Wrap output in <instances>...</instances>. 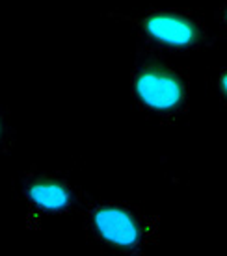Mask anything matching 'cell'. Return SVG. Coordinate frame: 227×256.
Returning a JSON list of instances; mask_svg holds the SVG:
<instances>
[{"mask_svg":"<svg viewBox=\"0 0 227 256\" xmlns=\"http://www.w3.org/2000/svg\"><path fill=\"white\" fill-rule=\"evenodd\" d=\"M190 70L171 54L138 46L130 67V98L147 121L179 122L190 110Z\"/></svg>","mask_w":227,"mask_h":256,"instance_id":"1","label":"cell"},{"mask_svg":"<svg viewBox=\"0 0 227 256\" xmlns=\"http://www.w3.org/2000/svg\"><path fill=\"white\" fill-rule=\"evenodd\" d=\"M80 210L86 240L101 252L142 254L160 238V219L132 202L88 200Z\"/></svg>","mask_w":227,"mask_h":256,"instance_id":"2","label":"cell"},{"mask_svg":"<svg viewBox=\"0 0 227 256\" xmlns=\"http://www.w3.org/2000/svg\"><path fill=\"white\" fill-rule=\"evenodd\" d=\"M132 28L140 45L166 54H188L210 48L216 36L203 17L188 8H149L138 13H112Z\"/></svg>","mask_w":227,"mask_h":256,"instance_id":"3","label":"cell"},{"mask_svg":"<svg viewBox=\"0 0 227 256\" xmlns=\"http://www.w3.org/2000/svg\"><path fill=\"white\" fill-rule=\"evenodd\" d=\"M17 195L34 219L60 218L84 204L71 180L52 171H26L17 180Z\"/></svg>","mask_w":227,"mask_h":256,"instance_id":"4","label":"cell"},{"mask_svg":"<svg viewBox=\"0 0 227 256\" xmlns=\"http://www.w3.org/2000/svg\"><path fill=\"white\" fill-rule=\"evenodd\" d=\"M208 91L221 106L227 108V65L210 69V72H208Z\"/></svg>","mask_w":227,"mask_h":256,"instance_id":"5","label":"cell"},{"mask_svg":"<svg viewBox=\"0 0 227 256\" xmlns=\"http://www.w3.org/2000/svg\"><path fill=\"white\" fill-rule=\"evenodd\" d=\"M15 145V128L12 124L10 114L0 106V156L8 154Z\"/></svg>","mask_w":227,"mask_h":256,"instance_id":"6","label":"cell"},{"mask_svg":"<svg viewBox=\"0 0 227 256\" xmlns=\"http://www.w3.org/2000/svg\"><path fill=\"white\" fill-rule=\"evenodd\" d=\"M216 24L221 36L227 39V0H223L216 10Z\"/></svg>","mask_w":227,"mask_h":256,"instance_id":"7","label":"cell"}]
</instances>
